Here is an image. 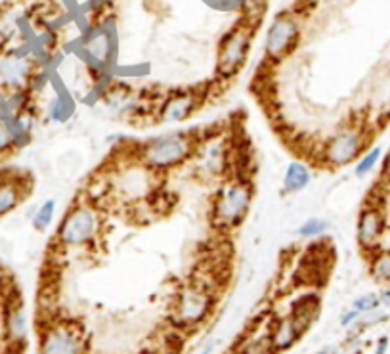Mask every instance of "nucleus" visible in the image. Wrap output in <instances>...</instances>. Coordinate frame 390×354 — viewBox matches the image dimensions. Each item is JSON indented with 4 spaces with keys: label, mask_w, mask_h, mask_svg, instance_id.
<instances>
[{
    "label": "nucleus",
    "mask_w": 390,
    "mask_h": 354,
    "mask_svg": "<svg viewBox=\"0 0 390 354\" xmlns=\"http://www.w3.org/2000/svg\"><path fill=\"white\" fill-rule=\"evenodd\" d=\"M201 140H203V134L192 131L165 132V134H157V136H151L136 144L130 153L144 167L159 176V174L176 171L192 161Z\"/></svg>",
    "instance_id": "obj_1"
},
{
    "label": "nucleus",
    "mask_w": 390,
    "mask_h": 354,
    "mask_svg": "<svg viewBox=\"0 0 390 354\" xmlns=\"http://www.w3.org/2000/svg\"><path fill=\"white\" fill-rule=\"evenodd\" d=\"M255 201V182L241 168L218 182L212 201H210V224L220 232H232L240 228L247 215L251 213Z\"/></svg>",
    "instance_id": "obj_2"
},
{
    "label": "nucleus",
    "mask_w": 390,
    "mask_h": 354,
    "mask_svg": "<svg viewBox=\"0 0 390 354\" xmlns=\"http://www.w3.org/2000/svg\"><path fill=\"white\" fill-rule=\"evenodd\" d=\"M257 21L255 16L245 14L243 18L230 27L218 42L216 50V79L228 83L230 79L237 77L241 69L247 66L251 56L255 33H257Z\"/></svg>",
    "instance_id": "obj_3"
},
{
    "label": "nucleus",
    "mask_w": 390,
    "mask_h": 354,
    "mask_svg": "<svg viewBox=\"0 0 390 354\" xmlns=\"http://www.w3.org/2000/svg\"><path fill=\"white\" fill-rule=\"evenodd\" d=\"M102 228V216L91 199H78L63 213L56 228L54 243L60 249H81L94 243Z\"/></svg>",
    "instance_id": "obj_4"
},
{
    "label": "nucleus",
    "mask_w": 390,
    "mask_h": 354,
    "mask_svg": "<svg viewBox=\"0 0 390 354\" xmlns=\"http://www.w3.org/2000/svg\"><path fill=\"white\" fill-rule=\"evenodd\" d=\"M42 83V61L27 49H8L0 54V92H35Z\"/></svg>",
    "instance_id": "obj_5"
},
{
    "label": "nucleus",
    "mask_w": 390,
    "mask_h": 354,
    "mask_svg": "<svg viewBox=\"0 0 390 354\" xmlns=\"http://www.w3.org/2000/svg\"><path fill=\"white\" fill-rule=\"evenodd\" d=\"M226 134H207L190 161L193 174L203 182H220L234 171V148Z\"/></svg>",
    "instance_id": "obj_6"
},
{
    "label": "nucleus",
    "mask_w": 390,
    "mask_h": 354,
    "mask_svg": "<svg viewBox=\"0 0 390 354\" xmlns=\"http://www.w3.org/2000/svg\"><path fill=\"white\" fill-rule=\"evenodd\" d=\"M367 132L360 125L341 126L333 132L324 144L319 146L318 161L322 167L337 171V168L349 167L360 159V156L367 148Z\"/></svg>",
    "instance_id": "obj_7"
},
{
    "label": "nucleus",
    "mask_w": 390,
    "mask_h": 354,
    "mask_svg": "<svg viewBox=\"0 0 390 354\" xmlns=\"http://www.w3.org/2000/svg\"><path fill=\"white\" fill-rule=\"evenodd\" d=\"M302 41V25L299 14L293 10H283L276 14L268 25L265 35V60L279 64L287 60Z\"/></svg>",
    "instance_id": "obj_8"
},
{
    "label": "nucleus",
    "mask_w": 390,
    "mask_h": 354,
    "mask_svg": "<svg viewBox=\"0 0 390 354\" xmlns=\"http://www.w3.org/2000/svg\"><path fill=\"white\" fill-rule=\"evenodd\" d=\"M215 306L212 285L203 282L188 283L182 289L173 306V318L182 328H195L209 318Z\"/></svg>",
    "instance_id": "obj_9"
},
{
    "label": "nucleus",
    "mask_w": 390,
    "mask_h": 354,
    "mask_svg": "<svg viewBox=\"0 0 390 354\" xmlns=\"http://www.w3.org/2000/svg\"><path fill=\"white\" fill-rule=\"evenodd\" d=\"M205 100H207V88H201V86H195V88L186 86V88L167 92L155 103V113H153L155 123L159 125L184 123L193 113H197Z\"/></svg>",
    "instance_id": "obj_10"
},
{
    "label": "nucleus",
    "mask_w": 390,
    "mask_h": 354,
    "mask_svg": "<svg viewBox=\"0 0 390 354\" xmlns=\"http://www.w3.org/2000/svg\"><path fill=\"white\" fill-rule=\"evenodd\" d=\"M39 354H84L81 331L71 322H52L41 331Z\"/></svg>",
    "instance_id": "obj_11"
},
{
    "label": "nucleus",
    "mask_w": 390,
    "mask_h": 354,
    "mask_svg": "<svg viewBox=\"0 0 390 354\" xmlns=\"http://www.w3.org/2000/svg\"><path fill=\"white\" fill-rule=\"evenodd\" d=\"M81 50L88 58L92 67L106 69L113 61L115 50H117L113 31L102 21L91 25L81 39Z\"/></svg>",
    "instance_id": "obj_12"
},
{
    "label": "nucleus",
    "mask_w": 390,
    "mask_h": 354,
    "mask_svg": "<svg viewBox=\"0 0 390 354\" xmlns=\"http://www.w3.org/2000/svg\"><path fill=\"white\" fill-rule=\"evenodd\" d=\"M384 228H386L384 211L377 203L364 205L360 215H358V224H356V240H358L361 249L375 251L381 246Z\"/></svg>",
    "instance_id": "obj_13"
},
{
    "label": "nucleus",
    "mask_w": 390,
    "mask_h": 354,
    "mask_svg": "<svg viewBox=\"0 0 390 354\" xmlns=\"http://www.w3.org/2000/svg\"><path fill=\"white\" fill-rule=\"evenodd\" d=\"M27 192H29V184L24 176H18V174L0 176V218L18 209L27 198Z\"/></svg>",
    "instance_id": "obj_14"
},
{
    "label": "nucleus",
    "mask_w": 390,
    "mask_h": 354,
    "mask_svg": "<svg viewBox=\"0 0 390 354\" xmlns=\"http://www.w3.org/2000/svg\"><path fill=\"white\" fill-rule=\"evenodd\" d=\"M312 182V171L307 163L291 161L285 167L282 178V192L285 196H294V193L304 192Z\"/></svg>",
    "instance_id": "obj_15"
},
{
    "label": "nucleus",
    "mask_w": 390,
    "mask_h": 354,
    "mask_svg": "<svg viewBox=\"0 0 390 354\" xmlns=\"http://www.w3.org/2000/svg\"><path fill=\"white\" fill-rule=\"evenodd\" d=\"M4 328H6V335L12 343H24L27 337V314H25V306L21 299L12 300L6 306V314H4Z\"/></svg>",
    "instance_id": "obj_16"
},
{
    "label": "nucleus",
    "mask_w": 390,
    "mask_h": 354,
    "mask_svg": "<svg viewBox=\"0 0 390 354\" xmlns=\"http://www.w3.org/2000/svg\"><path fill=\"white\" fill-rule=\"evenodd\" d=\"M270 337L272 343H274V348H276V353H279V350H287V348L293 347L294 343L302 337V331L297 328V324H294L291 316H283V318L274 325V330L270 331Z\"/></svg>",
    "instance_id": "obj_17"
},
{
    "label": "nucleus",
    "mask_w": 390,
    "mask_h": 354,
    "mask_svg": "<svg viewBox=\"0 0 390 354\" xmlns=\"http://www.w3.org/2000/svg\"><path fill=\"white\" fill-rule=\"evenodd\" d=\"M56 211H58V201L54 198L44 199L35 211H33V215H31V224H33V228L36 232H46V230L52 226L56 218Z\"/></svg>",
    "instance_id": "obj_18"
},
{
    "label": "nucleus",
    "mask_w": 390,
    "mask_h": 354,
    "mask_svg": "<svg viewBox=\"0 0 390 354\" xmlns=\"http://www.w3.org/2000/svg\"><path fill=\"white\" fill-rule=\"evenodd\" d=\"M383 159V148H371V150H366L360 156V159L354 163V176L356 178H366L367 174H371L377 165Z\"/></svg>",
    "instance_id": "obj_19"
},
{
    "label": "nucleus",
    "mask_w": 390,
    "mask_h": 354,
    "mask_svg": "<svg viewBox=\"0 0 390 354\" xmlns=\"http://www.w3.org/2000/svg\"><path fill=\"white\" fill-rule=\"evenodd\" d=\"M329 230V224L319 216H310L304 223L299 224L297 228V236L302 240H316V238H324L325 232Z\"/></svg>",
    "instance_id": "obj_20"
},
{
    "label": "nucleus",
    "mask_w": 390,
    "mask_h": 354,
    "mask_svg": "<svg viewBox=\"0 0 390 354\" xmlns=\"http://www.w3.org/2000/svg\"><path fill=\"white\" fill-rule=\"evenodd\" d=\"M369 272L377 282L390 283V251L373 253Z\"/></svg>",
    "instance_id": "obj_21"
},
{
    "label": "nucleus",
    "mask_w": 390,
    "mask_h": 354,
    "mask_svg": "<svg viewBox=\"0 0 390 354\" xmlns=\"http://www.w3.org/2000/svg\"><path fill=\"white\" fill-rule=\"evenodd\" d=\"M18 140L14 136L12 126L8 121V115L0 113V157L10 156L14 150H18Z\"/></svg>",
    "instance_id": "obj_22"
},
{
    "label": "nucleus",
    "mask_w": 390,
    "mask_h": 354,
    "mask_svg": "<svg viewBox=\"0 0 390 354\" xmlns=\"http://www.w3.org/2000/svg\"><path fill=\"white\" fill-rule=\"evenodd\" d=\"M240 354H276V348H274L270 333L252 337L251 341H247L245 345H243Z\"/></svg>",
    "instance_id": "obj_23"
},
{
    "label": "nucleus",
    "mask_w": 390,
    "mask_h": 354,
    "mask_svg": "<svg viewBox=\"0 0 390 354\" xmlns=\"http://www.w3.org/2000/svg\"><path fill=\"white\" fill-rule=\"evenodd\" d=\"M381 306V299H379V295L375 293H366V295H360V297H356L354 300H352V310H356V313H369V310H375V308H379Z\"/></svg>",
    "instance_id": "obj_24"
},
{
    "label": "nucleus",
    "mask_w": 390,
    "mask_h": 354,
    "mask_svg": "<svg viewBox=\"0 0 390 354\" xmlns=\"http://www.w3.org/2000/svg\"><path fill=\"white\" fill-rule=\"evenodd\" d=\"M50 121H56V123H61V121L67 119V109H66V102L61 100V98H54V100H50L48 103V111H46Z\"/></svg>",
    "instance_id": "obj_25"
},
{
    "label": "nucleus",
    "mask_w": 390,
    "mask_h": 354,
    "mask_svg": "<svg viewBox=\"0 0 390 354\" xmlns=\"http://www.w3.org/2000/svg\"><path fill=\"white\" fill-rule=\"evenodd\" d=\"M115 0H88L86 4H88V8H91L92 14H96V16H100V14H103L106 10H108L111 4H113Z\"/></svg>",
    "instance_id": "obj_26"
},
{
    "label": "nucleus",
    "mask_w": 390,
    "mask_h": 354,
    "mask_svg": "<svg viewBox=\"0 0 390 354\" xmlns=\"http://www.w3.org/2000/svg\"><path fill=\"white\" fill-rule=\"evenodd\" d=\"M383 178H384V181H390V150H389V153L384 156V161H383Z\"/></svg>",
    "instance_id": "obj_27"
},
{
    "label": "nucleus",
    "mask_w": 390,
    "mask_h": 354,
    "mask_svg": "<svg viewBox=\"0 0 390 354\" xmlns=\"http://www.w3.org/2000/svg\"><path fill=\"white\" fill-rule=\"evenodd\" d=\"M379 299H381V305L390 306V289H384V291H381Z\"/></svg>",
    "instance_id": "obj_28"
},
{
    "label": "nucleus",
    "mask_w": 390,
    "mask_h": 354,
    "mask_svg": "<svg viewBox=\"0 0 390 354\" xmlns=\"http://www.w3.org/2000/svg\"><path fill=\"white\" fill-rule=\"evenodd\" d=\"M212 350H215V343L210 341V343H207V345H205V347L201 348L197 354H212Z\"/></svg>",
    "instance_id": "obj_29"
},
{
    "label": "nucleus",
    "mask_w": 390,
    "mask_h": 354,
    "mask_svg": "<svg viewBox=\"0 0 390 354\" xmlns=\"http://www.w3.org/2000/svg\"><path fill=\"white\" fill-rule=\"evenodd\" d=\"M386 345H389V341L386 339H381V343L377 345V354H384V350H386Z\"/></svg>",
    "instance_id": "obj_30"
},
{
    "label": "nucleus",
    "mask_w": 390,
    "mask_h": 354,
    "mask_svg": "<svg viewBox=\"0 0 390 354\" xmlns=\"http://www.w3.org/2000/svg\"><path fill=\"white\" fill-rule=\"evenodd\" d=\"M316 354H337V350L333 347H325V348H322V350H319V353H316Z\"/></svg>",
    "instance_id": "obj_31"
}]
</instances>
